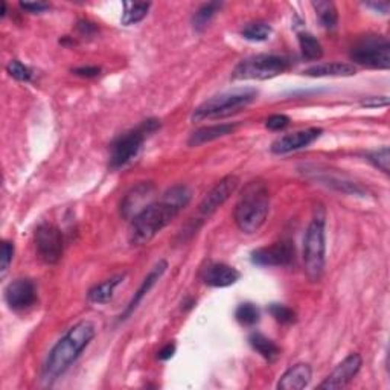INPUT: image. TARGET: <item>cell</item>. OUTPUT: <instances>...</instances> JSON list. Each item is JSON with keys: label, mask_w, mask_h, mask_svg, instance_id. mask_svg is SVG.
Listing matches in <instances>:
<instances>
[{"label": "cell", "mask_w": 390, "mask_h": 390, "mask_svg": "<svg viewBox=\"0 0 390 390\" xmlns=\"http://www.w3.org/2000/svg\"><path fill=\"white\" fill-rule=\"evenodd\" d=\"M355 68L348 63H320L304 71V75L313 78L323 76H352L355 75Z\"/></svg>", "instance_id": "44dd1931"}, {"label": "cell", "mask_w": 390, "mask_h": 390, "mask_svg": "<svg viewBox=\"0 0 390 390\" xmlns=\"http://www.w3.org/2000/svg\"><path fill=\"white\" fill-rule=\"evenodd\" d=\"M222 4L220 2H209V4H205L200 6L197 9V13L194 14L193 17V25H194V29L202 32L203 29L207 28V25L212 21V19L217 16L218 11L221 9Z\"/></svg>", "instance_id": "cb8c5ba5"}, {"label": "cell", "mask_w": 390, "mask_h": 390, "mask_svg": "<svg viewBox=\"0 0 390 390\" xmlns=\"http://www.w3.org/2000/svg\"><path fill=\"white\" fill-rule=\"evenodd\" d=\"M294 246L289 241L273 242L272 246L256 249L252 262L261 267H287L294 261Z\"/></svg>", "instance_id": "8fae6325"}, {"label": "cell", "mask_w": 390, "mask_h": 390, "mask_svg": "<svg viewBox=\"0 0 390 390\" xmlns=\"http://www.w3.org/2000/svg\"><path fill=\"white\" fill-rule=\"evenodd\" d=\"M151 4H124V13H122V25L131 26L139 24L147 17Z\"/></svg>", "instance_id": "4316f807"}, {"label": "cell", "mask_w": 390, "mask_h": 390, "mask_svg": "<svg viewBox=\"0 0 390 390\" xmlns=\"http://www.w3.org/2000/svg\"><path fill=\"white\" fill-rule=\"evenodd\" d=\"M160 127L158 119H147L139 124L136 128H133L124 135L119 136L113 143H111V154H110V168L119 170L122 166L130 163L136 158L142 150L143 142L147 138Z\"/></svg>", "instance_id": "8992f818"}, {"label": "cell", "mask_w": 390, "mask_h": 390, "mask_svg": "<svg viewBox=\"0 0 390 390\" xmlns=\"http://www.w3.org/2000/svg\"><path fill=\"white\" fill-rule=\"evenodd\" d=\"M288 124H289V118L285 115H273L265 120V127L272 131L284 130L285 127H288Z\"/></svg>", "instance_id": "836d02e7"}, {"label": "cell", "mask_w": 390, "mask_h": 390, "mask_svg": "<svg viewBox=\"0 0 390 390\" xmlns=\"http://www.w3.org/2000/svg\"><path fill=\"white\" fill-rule=\"evenodd\" d=\"M20 8L28 11L31 14H40L43 11L49 9V4L44 2H20Z\"/></svg>", "instance_id": "e575fe53"}, {"label": "cell", "mask_w": 390, "mask_h": 390, "mask_svg": "<svg viewBox=\"0 0 390 390\" xmlns=\"http://www.w3.org/2000/svg\"><path fill=\"white\" fill-rule=\"evenodd\" d=\"M122 279H124V276L119 274V276L110 277V279H106L101 284H96L95 287L88 289V294H87L88 300L93 304H107L108 300L113 297L115 289L122 282Z\"/></svg>", "instance_id": "7402d4cb"}, {"label": "cell", "mask_w": 390, "mask_h": 390, "mask_svg": "<svg viewBox=\"0 0 390 390\" xmlns=\"http://www.w3.org/2000/svg\"><path fill=\"white\" fill-rule=\"evenodd\" d=\"M96 328L92 322L81 320L55 343L43 366V381L52 383L78 360V356L95 339Z\"/></svg>", "instance_id": "7a4b0ae2"}, {"label": "cell", "mask_w": 390, "mask_h": 390, "mask_svg": "<svg viewBox=\"0 0 390 390\" xmlns=\"http://www.w3.org/2000/svg\"><path fill=\"white\" fill-rule=\"evenodd\" d=\"M249 343H250V347L262 356V359L269 360V361L276 360L281 354L279 348H277V344L274 342H272L269 337L262 336V334H260V332H253L249 337Z\"/></svg>", "instance_id": "603a6c76"}, {"label": "cell", "mask_w": 390, "mask_h": 390, "mask_svg": "<svg viewBox=\"0 0 390 390\" xmlns=\"http://www.w3.org/2000/svg\"><path fill=\"white\" fill-rule=\"evenodd\" d=\"M311 366L307 363H297L289 367L288 371L281 376L279 383H277V389L279 390H300L305 389L311 381Z\"/></svg>", "instance_id": "d6986e66"}, {"label": "cell", "mask_w": 390, "mask_h": 390, "mask_svg": "<svg viewBox=\"0 0 390 390\" xmlns=\"http://www.w3.org/2000/svg\"><path fill=\"white\" fill-rule=\"evenodd\" d=\"M75 75L83 76V78H95L101 73V69L95 68V66H87V68H78L73 71Z\"/></svg>", "instance_id": "8d00e7d4"}, {"label": "cell", "mask_w": 390, "mask_h": 390, "mask_svg": "<svg viewBox=\"0 0 390 390\" xmlns=\"http://www.w3.org/2000/svg\"><path fill=\"white\" fill-rule=\"evenodd\" d=\"M299 46H300V51H302V55H304L305 60L316 61V60L322 58V55H323L322 44L313 34H308V32H300Z\"/></svg>", "instance_id": "d4e9b609"}, {"label": "cell", "mask_w": 390, "mask_h": 390, "mask_svg": "<svg viewBox=\"0 0 390 390\" xmlns=\"http://www.w3.org/2000/svg\"><path fill=\"white\" fill-rule=\"evenodd\" d=\"M351 58L371 69H389L390 44L381 36H366L352 46Z\"/></svg>", "instance_id": "ba28073f"}, {"label": "cell", "mask_w": 390, "mask_h": 390, "mask_svg": "<svg viewBox=\"0 0 390 390\" xmlns=\"http://www.w3.org/2000/svg\"><path fill=\"white\" fill-rule=\"evenodd\" d=\"M367 8H372L374 11H378L380 14H387L389 13V2H367L364 4Z\"/></svg>", "instance_id": "74e56055"}, {"label": "cell", "mask_w": 390, "mask_h": 390, "mask_svg": "<svg viewBox=\"0 0 390 390\" xmlns=\"http://www.w3.org/2000/svg\"><path fill=\"white\" fill-rule=\"evenodd\" d=\"M174 352H175V344L168 343V344H166V347H163V348L160 349V352H159V359H160V360H170L171 356L174 355Z\"/></svg>", "instance_id": "f35d334b"}, {"label": "cell", "mask_w": 390, "mask_h": 390, "mask_svg": "<svg viewBox=\"0 0 390 390\" xmlns=\"http://www.w3.org/2000/svg\"><path fill=\"white\" fill-rule=\"evenodd\" d=\"M166 269H168V262L163 261V260L159 261L158 264H155V265L153 267L151 272L147 274V277H145V279L142 281V284L139 285V288H138V292L135 293V296L131 297L130 304H128L127 308L124 309V313L120 314V317H119L120 322H122V320H127L133 313H135V309L139 307V304L142 302L143 297L150 293V289H151V288L155 285V282H158V281L160 279V277L163 276V273L166 272Z\"/></svg>", "instance_id": "ac0fdd59"}, {"label": "cell", "mask_w": 390, "mask_h": 390, "mask_svg": "<svg viewBox=\"0 0 390 390\" xmlns=\"http://www.w3.org/2000/svg\"><path fill=\"white\" fill-rule=\"evenodd\" d=\"M367 160H369L375 168L381 170L384 174H389V163H390V154L389 147H383L380 150L371 151L367 154Z\"/></svg>", "instance_id": "1f68e13d"}, {"label": "cell", "mask_w": 390, "mask_h": 390, "mask_svg": "<svg viewBox=\"0 0 390 390\" xmlns=\"http://www.w3.org/2000/svg\"><path fill=\"white\" fill-rule=\"evenodd\" d=\"M258 91L255 88H235V91H229L225 93H220L217 96L209 98L202 106H198L193 113V122H202L206 119H218L230 116L237 111L246 108L252 104Z\"/></svg>", "instance_id": "5b68a950"}, {"label": "cell", "mask_w": 390, "mask_h": 390, "mask_svg": "<svg viewBox=\"0 0 390 390\" xmlns=\"http://www.w3.org/2000/svg\"><path fill=\"white\" fill-rule=\"evenodd\" d=\"M272 32V26L269 24H265V21H253V24L244 26L241 34L249 41H265L270 39Z\"/></svg>", "instance_id": "83f0119b"}, {"label": "cell", "mask_w": 390, "mask_h": 390, "mask_svg": "<svg viewBox=\"0 0 390 390\" xmlns=\"http://www.w3.org/2000/svg\"><path fill=\"white\" fill-rule=\"evenodd\" d=\"M269 313L274 317L276 322L282 323V325H289V323L296 322V313L294 311L282 304H272L269 307Z\"/></svg>", "instance_id": "f546056e"}, {"label": "cell", "mask_w": 390, "mask_h": 390, "mask_svg": "<svg viewBox=\"0 0 390 390\" xmlns=\"http://www.w3.org/2000/svg\"><path fill=\"white\" fill-rule=\"evenodd\" d=\"M36 249L43 262L57 264L61 260L64 249L61 230L51 222H43L36 230Z\"/></svg>", "instance_id": "9c48e42d"}, {"label": "cell", "mask_w": 390, "mask_h": 390, "mask_svg": "<svg viewBox=\"0 0 390 390\" xmlns=\"http://www.w3.org/2000/svg\"><path fill=\"white\" fill-rule=\"evenodd\" d=\"M313 8L319 17L320 25L325 29H334L337 26V8L332 2H313Z\"/></svg>", "instance_id": "484cf974"}, {"label": "cell", "mask_w": 390, "mask_h": 390, "mask_svg": "<svg viewBox=\"0 0 390 390\" xmlns=\"http://www.w3.org/2000/svg\"><path fill=\"white\" fill-rule=\"evenodd\" d=\"M269 210L270 197L265 185L252 182L244 188L235 206L233 218H235L237 226L241 232L252 235V233H256L264 226Z\"/></svg>", "instance_id": "3957f363"}, {"label": "cell", "mask_w": 390, "mask_h": 390, "mask_svg": "<svg viewBox=\"0 0 390 390\" xmlns=\"http://www.w3.org/2000/svg\"><path fill=\"white\" fill-rule=\"evenodd\" d=\"M322 135V128H307L294 133H288V135L281 136L272 143V153L273 154H288L292 151H297L309 147L311 143H314Z\"/></svg>", "instance_id": "2e32d148"}, {"label": "cell", "mask_w": 390, "mask_h": 390, "mask_svg": "<svg viewBox=\"0 0 390 390\" xmlns=\"http://www.w3.org/2000/svg\"><path fill=\"white\" fill-rule=\"evenodd\" d=\"M78 28H80V31L83 32V34H91V32L96 31V28L92 24H88V21H80Z\"/></svg>", "instance_id": "ab89813d"}, {"label": "cell", "mask_w": 390, "mask_h": 390, "mask_svg": "<svg viewBox=\"0 0 390 390\" xmlns=\"http://www.w3.org/2000/svg\"><path fill=\"white\" fill-rule=\"evenodd\" d=\"M37 289L31 279H16L5 289V302L13 311H25L36 304Z\"/></svg>", "instance_id": "9a60e30c"}, {"label": "cell", "mask_w": 390, "mask_h": 390, "mask_svg": "<svg viewBox=\"0 0 390 390\" xmlns=\"http://www.w3.org/2000/svg\"><path fill=\"white\" fill-rule=\"evenodd\" d=\"M5 14H6V4L4 2L2 4V17H5Z\"/></svg>", "instance_id": "60d3db41"}, {"label": "cell", "mask_w": 390, "mask_h": 390, "mask_svg": "<svg viewBox=\"0 0 390 390\" xmlns=\"http://www.w3.org/2000/svg\"><path fill=\"white\" fill-rule=\"evenodd\" d=\"M155 186L151 182H143L135 186L131 191L124 197L120 203V215L125 220H133L139 212L150 206L153 202V195Z\"/></svg>", "instance_id": "5bb4252c"}, {"label": "cell", "mask_w": 390, "mask_h": 390, "mask_svg": "<svg viewBox=\"0 0 390 390\" xmlns=\"http://www.w3.org/2000/svg\"><path fill=\"white\" fill-rule=\"evenodd\" d=\"M304 174L320 185H325L328 188L336 189L339 193L349 194V195H364V188L348 175L340 174L334 170H322L320 166H305Z\"/></svg>", "instance_id": "30bf717a"}, {"label": "cell", "mask_w": 390, "mask_h": 390, "mask_svg": "<svg viewBox=\"0 0 390 390\" xmlns=\"http://www.w3.org/2000/svg\"><path fill=\"white\" fill-rule=\"evenodd\" d=\"M193 193L185 185H178L166 191L159 202H153L131 220L128 230V241L131 246H145L155 238L159 232L182 212L189 202Z\"/></svg>", "instance_id": "6da1fadb"}, {"label": "cell", "mask_w": 390, "mask_h": 390, "mask_svg": "<svg viewBox=\"0 0 390 390\" xmlns=\"http://www.w3.org/2000/svg\"><path fill=\"white\" fill-rule=\"evenodd\" d=\"M260 308L255 304H241L235 311V319L242 327H253L260 322Z\"/></svg>", "instance_id": "f1b7e54d"}, {"label": "cell", "mask_w": 390, "mask_h": 390, "mask_svg": "<svg viewBox=\"0 0 390 390\" xmlns=\"http://www.w3.org/2000/svg\"><path fill=\"white\" fill-rule=\"evenodd\" d=\"M241 273L235 269L222 262H210L202 272V279L206 285L215 288H226L240 281Z\"/></svg>", "instance_id": "e0dca14e"}, {"label": "cell", "mask_w": 390, "mask_h": 390, "mask_svg": "<svg viewBox=\"0 0 390 390\" xmlns=\"http://www.w3.org/2000/svg\"><path fill=\"white\" fill-rule=\"evenodd\" d=\"M240 185V178L237 175H227L210 189L207 195L202 200V203L198 206V212L203 217L212 215L218 207L225 205L230 195L237 191Z\"/></svg>", "instance_id": "7c38bea8"}, {"label": "cell", "mask_w": 390, "mask_h": 390, "mask_svg": "<svg viewBox=\"0 0 390 390\" xmlns=\"http://www.w3.org/2000/svg\"><path fill=\"white\" fill-rule=\"evenodd\" d=\"M237 128H238V124H217V125L203 127V128H200L193 133L188 143H189V147H200V145H203V143L212 142L220 138L232 135V133Z\"/></svg>", "instance_id": "ffe728a7"}, {"label": "cell", "mask_w": 390, "mask_h": 390, "mask_svg": "<svg viewBox=\"0 0 390 390\" xmlns=\"http://www.w3.org/2000/svg\"><path fill=\"white\" fill-rule=\"evenodd\" d=\"M6 72L13 76L14 80L21 83H29L32 80L31 69L24 63H20L19 60H11L6 66Z\"/></svg>", "instance_id": "4dcf8cb0"}, {"label": "cell", "mask_w": 390, "mask_h": 390, "mask_svg": "<svg viewBox=\"0 0 390 390\" xmlns=\"http://www.w3.org/2000/svg\"><path fill=\"white\" fill-rule=\"evenodd\" d=\"M13 258H14V244L9 241H4L2 253H0V272H2V276L6 274L9 264L13 262Z\"/></svg>", "instance_id": "d6a6232c"}, {"label": "cell", "mask_w": 390, "mask_h": 390, "mask_svg": "<svg viewBox=\"0 0 390 390\" xmlns=\"http://www.w3.org/2000/svg\"><path fill=\"white\" fill-rule=\"evenodd\" d=\"M289 66H292V61L284 55L260 53L240 61L232 72V78L237 81L272 80V78L287 72Z\"/></svg>", "instance_id": "52a82bcc"}, {"label": "cell", "mask_w": 390, "mask_h": 390, "mask_svg": "<svg viewBox=\"0 0 390 390\" xmlns=\"http://www.w3.org/2000/svg\"><path fill=\"white\" fill-rule=\"evenodd\" d=\"M325 210L319 206L304 238V265L311 282H319L325 272Z\"/></svg>", "instance_id": "277c9868"}, {"label": "cell", "mask_w": 390, "mask_h": 390, "mask_svg": "<svg viewBox=\"0 0 390 390\" xmlns=\"http://www.w3.org/2000/svg\"><path fill=\"white\" fill-rule=\"evenodd\" d=\"M363 107L367 108H376V107H386L389 106V98L387 96H374V98H367L361 101Z\"/></svg>", "instance_id": "d590c367"}, {"label": "cell", "mask_w": 390, "mask_h": 390, "mask_svg": "<svg viewBox=\"0 0 390 390\" xmlns=\"http://www.w3.org/2000/svg\"><path fill=\"white\" fill-rule=\"evenodd\" d=\"M361 356L359 354H349L347 359H344L340 364H337L336 369H334L323 381L319 389L322 390H336L347 387L355 375L361 369Z\"/></svg>", "instance_id": "4fadbf2b"}]
</instances>
